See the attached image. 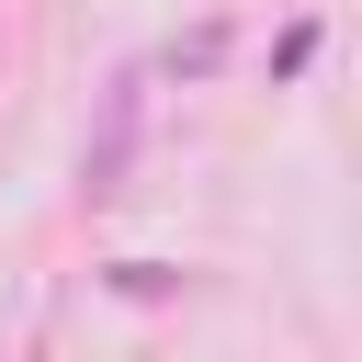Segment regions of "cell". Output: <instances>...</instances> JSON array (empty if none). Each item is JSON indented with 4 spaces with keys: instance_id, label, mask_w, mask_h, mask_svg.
Here are the masks:
<instances>
[{
    "instance_id": "cell-1",
    "label": "cell",
    "mask_w": 362,
    "mask_h": 362,
    "mask_svg": "<svg viewBox=\"0 0 362 362\" xmlns=\"http://www.w3.org/2000/svg\"><path fill=\"white\" fill-rule=\"evenodd\" d=\"M136 124H147V79L124 68V79L102 90V136H90V158H79V192H90V204L124 192V170H136Z\"/></svg>"
},
{
    "instance_id": "cell-2",
    "label": "cell",
    "mask_w": 362,
    "mask_h": 362,
    "mask_svg": "<svg viewBox=\"0 0 362 362\" xmlns=\"http://www.w3.org/2000/svg\"><path fill=\"white\" fill-rule=\"evenodd\" d=\"M215 57H226V34H215V23H204V34H181V45H170V57H158V68H170V79H204V68H215Z\"/></svg>"
}]
</instances>
